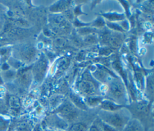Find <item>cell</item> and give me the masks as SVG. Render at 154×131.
<instances>
[{"label": "cell", "mask_w": 154, "mask_h": 131, "mask_svg": "<svg viewBox=\"0 0 154 131\" xmlns=\"http://www.w3.org/2000/svg\"><path fill=\"white\" fill-rule=\"evenodd\" d=\"M121 109L114 112L102 110L99 113L101 121L120 131L130 120L128 115L122 111L120 112Z\"/></svg>", "instance_id": "6da1fadb"}, {"label": "cell", "mask_w": 154, "mask_h": 131, "mask_svg": "<svg viewBox=\"0 0 154 131\" xmlns=\"http://www.w3.org/2000/svg\"><path fill=\"white\" fill-rule=\"evenodd\" d=\"M57 113L64 120L72 122L78 117V111L71 102L67 101L63 103L57 109Z\"/></svg>", "instance_id": "7a4b0ae2"}, {"label": "cell", "mask_w": 154, "mask_h": 131, "mask_svg": "<svg viewBox=\"0 0 154 131\" xmlns=\"http://www.w3.org/2000/svg\"><path fill=\"white\" fill-rule=\"evenodd\" d=\"M109 95L114 100L120 101L125 96V90L123 84L119 81H113L109 87Z\"/></svg>", "instance_id": "3957f363"}, {"label": "cell", "mask_w": 154, "mask_h": 131, "mask_svg": "<svg viewBox=\"0 0 154 131\" xmlns=\"http://www.w3.org/2000/svg\"><path fill=\"white\" fill-rule=\"evenodd\" d=\"M79 93L87 97L96 95V88L94 84L88 81L81 82L78 86Z\"/></svg>", "instance_id": "277c9868"}, {"label": "cell", "mask_w": 154, "mask_h": 131, "mask_svg": "<svg viewBox=\"0 0 154 131\" xmlns=\"http://www.w3.org/2000/svg\"><path fill=\"white\" fill-rule=\"evenodd\" d=\"M47 69V61L45 58H41L35 67V76L37 81H42Z\"/></svg>", "instance_id": "5b68a950"}, {"label": "cell", "mask_w": 154, "mask_h": 131, "mask_svg": "<svg viewBox=\"0 0 154 131\" xmlns=\"http://www.w3.org/2000/svg\"><path fill=\"white\" fill-rule=\"evenodd\" d=\"M100 105L102 111L108 112L117 111L122 109L124 107L123 105L119 104L111 100H102Z\"/></svg>", "instance_id": "8992f818"}, {"label": "cell", "mask_w": 154, "mask_h": 131, "mask_svg": "<svg viewBox=\"0 0 154 131\" xmlns=\"http://www.w3.org/2000/svg\"><path fill=\"white\" fill-rule=\"evenodd\" d=\"M143 126L137 119L129 120L120 131H143Z\"/></svg>", "instance_id": "52a82bcc"}, {"label": "cell", "mask_w": 154, "mask_h": 131, "mask_svg": "<svg viewBox=\"0 0 154 131\" xmlns=\"http://www.w3.org/2000/svg\"><path fill=\"white\" fill-rule=\"evenodd\" d=\"M135 114L139 117L143 118L147 116L149 112V109L147 103L144 102H138L136 104L135 108H133Z\"/></svg>", "instance_id": "ba28073f"}, {"label": "cell", "mask_w": 154, "mask_h": 131, "mask_svg": "<svg viewBox=\"0 0 154 131\" xmlns=\"http://www.w3.org/2000/svg\"><path fill=\"white\" fill-rule=\"evenodd\" d=\"M70 98L72 103L75 107H77L82 109H86L87 105L79 96L77 95L75 93H71L70 95Z\"/></svg>", "instance_id": "9c48e42d"}, {"label": "cell", "mask_w": 154, "mask_h": 131, "mask_svg": "<svg viewBox=\"0 0 154 131\" xmlns=\"http://www.w3.org/2000/svg\"><path fill=\"white\" fill-rule=\"evenodd\" d=\"M123 39L120 35L119 34H114V35H109L108 43L114 47H119L122 43Z\"/></svg>", "instance_id": "30bf717a"}, {"label": "cell", "mask_w": 154, "mask_h": 131, "mask_svg": "<svg viewBox=\"0 0 154 131\" xmlns=\"http://www.w3.org/2000/svg\"><path fill=\"white\" fill-rule=\"evenodd\" d=\"M102 100H103L102 98L99 96H90V97H87L85 104L86 105L94 107L99 105H100Z\"/></svg>", "instance_id": "8fae6325"}, {"label": "cell", "mask_w": 154, "mask_h": 131, "mask_svg": "<svg viewBox=\"0 0 154 131\" xmlns=\"http://www.w3.org/2000/svg\"><path fill=\"white\" fill-rule=\"evenodd\" d=\"M146 93L150 99L153 98V77H150L148 79L146 85Z\"/></svg>", "instance_id": "7c38bea8"}, {"label": "cell", "mask_w": 154, "mask_h": 131, "mask_svg": "<svg viewBox=\"0 0 154 131\" xmlns=\"http://www.w3.org/2000/svg\"><path fill=\"white\" fill-rule=\"evenodd\" d=\"M69 131H88V129L85 124L82 123H77L73 124L70 127Z\"/></svg>", "instance_id": "4fadbf2b"}, {"label": "cell", "mask_w": 154, "mask_h": 131, "mask_svg": "<svg viewBox=\"0 0 154 131\" xmlns=\"http://www.w3.org/2000/svg\"><path fill=\"white\" fill-rule=\"evenodd\" d=\"M65 2L66 1H59L58 4H57L55 5L52 7V8H51V10L58 11H61L64 10V8H66V4H64Z\"/></svg>", "instance_id": "5bb4252c"}, {"label": "cell", "mask_w": 154, "mask_h": 131, "mask_svg": "<svg viewBox=\"0 0 154 131\" xmlns=\"http://www.w3.org/2000/svg\"><path fill=\"white\" fill-rule=\"evenodd\" d=\"M95 77L100 82H104L106 78V74L102 70H97L94 73Z\"/></svg>", "instance_id": "9a60e30c"}, {"label": "cell", "mask_w": 154, "mask_h": 131, "mask_svg": "<svg viewBox=\"0 0 154 131\" xmlns=\"http://www.w3.org/2000/svg\"><path fill=\"white\" fill-rule=\"evenodd\" d=\"M102 124L100 125V129L102 131H118L117 129L114 128L113 127L109 126V124L103 122L101 121Z\"/></svg>", "instance_id": "2e32d148"}, {"label": "cell", "mask_w": 154, "mask_h": 131, "mask_svg": "<svg viewBox=\"0 0 154 131\" xmlns=\"http://www.w3.org/2000/svg\"><path fill=\"white\" fill-rule=\"evenodd\" d=\"M84 41L90 44L94 43L97 41V37L93 34H89L84 38Z\"/></svg>", "instance_id": "e0dca14e"}, {"label": "cell", "mask_w": 154, "mask_h": 131, "mask_svg": "<svg viewBox=\"0 0 154 131\" xmlns=\"http://www.w3.org/2000/svg\"><path fill=\"white\" fill-rule=\"evenodd\" d=\"M105 17L108 18L111 20H119L122 19V18L123 17V15H119L118 14H108L107 15H105Z\"/></svg>", "instance_id": "ac0fdd59"}, {"label": "cell", "mask_w": 154, "mask_h": 131, "mask_svg": "<svg viewBox=\"0 0 154 131\" xmlns=\"http://www.w3.org/2000/svg\"><path fill=\"white\" fill-rule=\"evenodd\" d=\"M88 131H102L100 127H99L97 125L93 124L88 129Z\"/></svg>", "instance_id": "d6986e66"}, {"label": "cell", "mask_w": 154, "mask_h": 131, "mask_svg": "<svg viewBox=\"0 0 154 131\" xmlns=\"http://www.w3.org/2000/svg\"><path fill=\"white\" fill-rule=\"evenodd\" d=\"M5 91V89L4 87L2 86H0V93H4Z\"/></svg>", "instance_id": "ffe728a7"}]
</instances>
